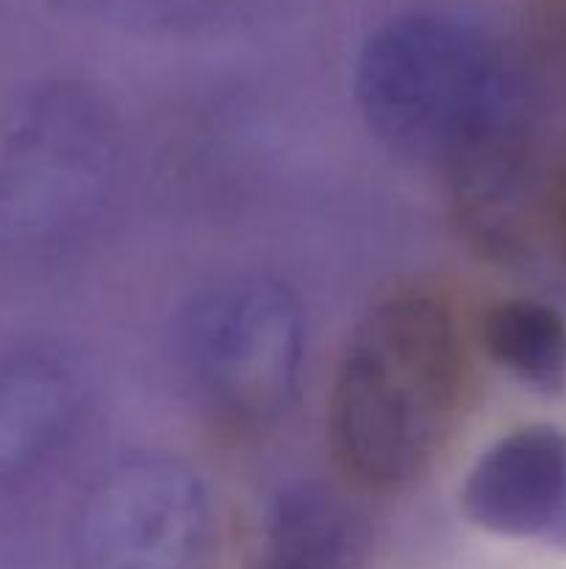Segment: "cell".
<instances>
[{
	"instance_id": "5b68a950",
	"label": "cell",
	"mask_w": 566,
	"mask_h": 569,
	"mask_svg": "<svg viewBox=\"0 0 566 569\" xmlns=\"http://www.w3.org/2000/svg\"><path fill=\"white\" fill-rule=\"evenodd\" d=\"M214 506L172 456L139 453L98 478L78 522V569H211Z\"/></svg>"
},
{
	"instance_id": "8fae6325",
	"label": "cell",
	"mask_w": 566,
	"mask_h": 569,
	"mask_svg": "<svg viewBox=\"0 0 566 569\" xmlns=\"http://www.w3.org/2000/svg\"><path fill=\"white\" fill-rule=\"evenodd\" d=\"M39 3L78 17H100V9H103V0H39Z\"/></svg>"
},
{
	"instance_id": "9c48e42d",
	"label": "cell",
	"mask_w": 566,
	"mask_h": 569,
	"mask_svg": "<svg viewBox=\"0 0 566 569\" xmlns=\"http://www.w3.org/2000/svg\"><path fill=\"white\" fill-rule=\"evenodd\" d=\"M486 353L536 392L555 395L566 381V320L533 298H505L481 320Z\"/></svg>"
},
{
	"instance_id": "8992f818",
	"label": "cell",
	"mask_w": 566,
	"mask_h": 569,
	"mask_svg": "<svg viewBox=\"0 0 566 569\" xmlns=\"http://www.w3.org/2000/svg\"><path fill=\"white\" fill-rule=\"evenodd\" d=\"M566 500V431L525 426L483 450L461 487V509L481 531L549 537Z\"/></svg>"
},
{
	"instance_id": "3957f363",
	"label": "cell",
	"mask_w": 566,
	"mask_h": 569,
	"mask_svg": "<svg viewBox=\"0 0 566 569\" xmlns=\"http://www.w3.org/2000/svg\"><path fill=\"white\" fill-rule=\"evenodd\" d=\"M120 164L114 111L78 81H44L0 120V253L48 256L98 217Z\"/></svg>"
},
{
	"instance_id": "4fadbf2b",
	"label": "cell",
	"mask_w": 566,
	"mask_h": 569,
	"mask_svg": "<svg viewBox=\"0 0 566 569\" xmlns=\"http://www.w3.org/2000/svg\"><path fill=\"white\" fill-rule=\"evenodd\" d=\"M558 214H560V222H564V228H566V172H564V178H560V187H558Z\"/></svg>"
},
{
	"instance_id": "ba28073f",
	"label": "cell",
	"mask_w": 566,
	"mask_h": 569,
	"mask_svg": "<svg viewBox=\"0 0 566 569\" xmlns=\"http://www.w3.org/2000/svg\"><path fill=\"white\" fill-rule=\"evenodd\" d=\"M370 528L347 498L322 483L277 489L264 511L253 569H364Z\"/></svg>"
},
{
	"instance_id": "7c38bea8",
	"label": "cell",
	"mask_w": 566,
	"mask_h": 569,
	"mask_svg": "<svg viewBox=\"0 0 566 569\" xmlns=\"http://www.w3.org/2000/svg\"><path fill=\"white\" fill-rule=\"evenodd\" d=\"M547 542L555 545V548L566 550V500H564V509H560V515H558V522H555L553 531H549Z\"/></svg>"
},
{
	"instance_id": "6da1fadb",
	"label": "cell",
	"mask_w": 566,
	"mask_h": 569,
	"mask_svg": "<svg viewBox=\"0 0 566 569\" xmlns=\"http://www.w3.org/2000/svg\"><path fill=\"white\" fill-rule=\"evenodd\" d=\"M353 92L372 137L444 176L466 228L499 242L536 137V81L519 44L466 11H405L364 39Z\"/></svg>"
},
{
	"instance_id": "277c9868",
	"label": "cell",
	"mask_w": 566,
	"mask_h": 569,
	"mask_svg": "<svg viewBox=\"0 0 566 569\" xmlns=\"http://www.w3.org/2000/svg\"><path fill=\"white\" fill-rule=\"evenodd\" d=\"M175 342L183 376L220 420L261 426L297 392L305 311L275 278H225L183 306Z\"/></svg>"
},
{
	"instance_id": "52a82bcc",
	"label": "cell",
	"mask_w": 566,
	"mask_h": 569,
	"mask_svg": "<svg viewBox=\"0 0 566 569\" xmlns=\"http://www.w3.org/2000/svg\"><path fill=\"white\" fill-rule=\"evenodd\" d=\"M81 411V381L61 356H0V492L26 481L59 450Z\"/></svg>"
},
{
	"instance_id": "7a4b0ae2",
	"label": "cell",
	"mask_w": 566,
	"mask_h": 569,
	"mask_svg": "<svg viewBox=\"0 0 566 569\" xmlns=\"http://www.w3.org/2000/svg\"><path fill=\"white\" fill-rule=\"evenodd\" d=\"M466 350L449 300L400 289L350 333L327 398L338 476L364 492H397L433 465L458 420Z\"/></svg>"
},
{
	"instance_id": "30bf717a",
	"label": "cell",
	"mask_w": 566,
	"mask_h": 569,
	"mask_svg": "<svg viewBox=\"0 0 566 569\" xmlns=\"http://www.w3.org/2000/svg\"><path fill=\"white\" fill-rule=\"evenodd\" d=\"M214 0H103L100 17L142 28H172L203 14Z\"/></svg>"
}]
</instances>
